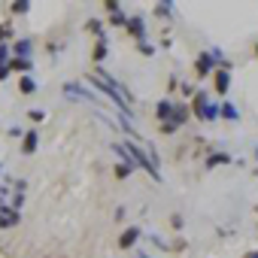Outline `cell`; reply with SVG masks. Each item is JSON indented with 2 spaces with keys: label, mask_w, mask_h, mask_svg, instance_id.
<instances>
[{
  "label": "cell",
  "mask_w": 258,
  "mask_h": 258,
  "mask_svg": "<svg viewBox=\"0 0 258 258\" xmlns=\"http://www.w3.org/2000/svg\"><path fill=\"white\" fill-rule=\"evenodd\" d=\"M173 109H176V106H173V103H170V100H158V106H155V115H158V118H161V124H164V121H170V118H173Z\"/></svg>",
  "instance_id": "cell-8"
},
{
  "label": "cell",
  "mask_w": 258,
  "mask_h": 258,
  "mask_svg": "<svg viewBox=\"0 0 258 258\" xmlns=\"http://www.w3.org/2000/svg\"><path fill=\"white\" fill-rule=\"evenodd\" d=\"M106 10L112 13V16H109V25H118V28H121V25H127V22H131V16H124L118 4H106Z\"/></svg>",
  "instance_id": "cell-5"
},
{
  "label": "cell",
  "mask_w": 258,
  "mask_h": 258,
  "mask_svg": "<svg viewBox=\"0 0 258 258\" xmlns=\"http://www.w3.org/2000/svg\"><path fill=\"white\" fill-rule=\"evenodd\" d=\"M195 73H198V76H210V73H216V70H213V55H210V52L198 55V61H195Z\"/></svg>",
  "instance_id": "cell-4"
},
{
  "label": "cell",
  "mask_w": 258,
  "mask_h": 258,
  "mask_svg": "<svg viewBox=\"0 0 258 258\" xmlns=\"http://www.w3.org/2000/svg\"><path fill=\"white\" fill-rule=\"evenodd\" d=\"M85 28H88V31H94V34H97V31H100V22H97V19H91V22H88V25H85Z\"/></svg>",
  "instance_id": "cell-19"
},
{
  "label": "cell",
  "mask_w": 258,
  "mask_h": 258,
  "mask_svg": "<svg viewBox=\"0 0 258 258\" xmlns=\"http://www.w3.org/2000/svg\"><path fill=\"white\" fill-rule=\"evenodd\" d=\"M191 112H195L198 118H204V121H216V118L222 115V106L210 103V94L201 88V91L195 94V100H191Z\"/></svg>",
  "instance_id": "cell-1"
},
{
  "label": "cell",
  "mask_w": 258,
  "mask_h": 258,
  "mask_svg": "<svg viewBox=\"0 0 258 258\" xmlns=\"http://www.w3.org/2000/svg\"><path fill=\"white\" fill-rule=\"evenodd\" d=\"M31 118L40 121V118H46V112H43V109H31Z\"/></svg>",
  "instance_id": "cell-20"
},
{
  "label": "cell",
  "mask_w": 258,
  "mask_h": 258,
  "mask_svg": "<svg viewBox=\"0 0 258 258\" xmlns=\"http://www.w3.org/2000/svg\"><path fill=\"white\" fill-rule=\"evenodd\" d=\"M34 64H31V58H13L10 61V70H22V73H28Z\"/></svg>",
  "instance_id": "cell-10"
},
{
  "label": "cell",
  "mask_w": 258,
  "mask_h": 258,
  "mask_svg": "<svg viewBox=\"0 0 258 258\" xmlns=\"http://www.w3.org/2000/svg\"><path fill=\"white\" fill-rule=\"evenodd\" d=\"M255 52H258V46H255Z\"/></svg>",
  "instance_id": "cell-24"
},
{
  "label": "cell",
  "mask_w": 258,
  "mask_h": 258,
  "mask_svg": "<svg viewBox=\"0 0 258 258\" xmlns=\"http://www.w3.org/2000/svg\"><path fill=\"white\" fill-rule=\"evenodd\" d=\"M22 222V216H19V210L16 207H0V228H13V225H19Z\"/></svg>",
  "instance_id": "cell-2"
},
{
  "label": "cell",
  "mask_w": 258,
  "mask_h": 258,
  "mask_svg": "<svg viewBox=\"0 0 258 258\" xmlns=\"http://www.w3.org/2000/svg\"><path fill=\"white\" fill-rule=\"evenodd\" d=\"M31 10V4H25V0H22V4H13V13H28Z\"/></svg>",
  "instance_id": "cell-17"
},
{
  "label": "cell",
  "mask_w": 258,
  "mask_h": 258,
  "mask_svg": "<svg viewBox=\"0 0 258 258\" xmlns=\"http://www.w3.org/2000/svg\"><path fill=\"white\" fill-rule=\"evenodd\" d=\"M222 115H225V118H231V121H237V118H240V112H237V106H234V103H225V106H222Z\"/></svg>",
  "instance_id": "cell-15"
},
{
  "label": "cell",
  "mask_w": 258,
  "mask_h": 258,
  "mask_svg": "<svg viewBox=\"0 0 258 258\" xmlns=\"http://www.w3.org/2000/svg\"><path fill=\"white\" fill-rule=\"evenodd\" d=\"M219 164H231V155H225V152H216V155H210L207 167H219Z\"/></svg>",
  "instance_id": "cell-13"
},
{
  "label": "cell",
  "mask_w": 258,
  "mask_h": 258,
  "mask_svg": "<svg viewBox=\"0 0 258 258\" xmlns=\"http://www.w3.org/2000/svg\"><path fill=\"white\" fill-rule=\"evenodd\" d=\"M37 143H40V134H37V131H31V134H25V143H22V152H25V155H31V152L37 149Z\"/></svg>",
  "instance_id": "cell-9"
},
{
  "label": "cell",
  "mask_w": 258,
  "mask_h": 258,
  "mask_svg": "<svg viewBox=\"0 0 258 258\" xmlns=\"http://www.w3.org/2000/svg\"><path fill=\"white\" fill-rule=\"evenodd\" d=\"M170 10H173V4H158V7H155V13H158L161 19H170Z\"/></svg>",
  "instance_id": "cell-16"
},
{
  "label": "cell",
  "mask_w": 258,
  "mask_h": 258,
  "mask_svg": "<svg viewBox=\"0 0 258 258\" xmlns=\"http://www.w3.org/2000/svg\"><path fill=\"white\" fill-rule=\"evenodd\" d=\"M213 85H216V91H219V94H228V88H231V70L219 67V70L213 73Z\"/></svg>",
  "instance_id": "cell-3"
},
{
  "label": "cell",
  "mask_w": 258,
  "mask_h": 258,
  "mask_svg": "<svg viewBox=\"0 0 258 258\" xmlns=\"http://www.w3.org/2000/svg\"><path fill=\"white\" fill-rule=\"evenodd\" d=\"M31 55V40H19L16 43V58H28Z\"/></svg>",
  "instance_id": "cell-14"
},
{
  "label": "cell",
  "mask_w": 258,
  "mask_h": 258,
  "mask_svg": "<svg viewBox=\"0 0 258 258\" xmlns=\"http://www.w3.org/2000/svg\"><path fill=\"white\" fill-rule=\"evenodd\" d=\"M127 31L134 34V40H140V43H143V37H146V25H143V19H140V16H131V22H127Z\"/></svg>",
  "instance_id": "cell-7"
},
{
  "label": "cell",
  "mask_w": 258,
  "mask_h": 258,
  "mask_svg": "<svg viewBox=\"0 0 258 258\" xmlns=\"http://www.w3.org/2000/svg\"><path fill=\"white\" fill-rule=\"evenodd\" d=\"M246 258H258V252H246Z\"/></svg>",
  "instance_id": "cell-22"
},
{
  "label": "cell",
  "mask_w": 258,
  "mask_h": 258,
  "mask_svg": "<svg viewBox=\"0 0 258 258\" xmlns=\"http://www.w3.org/2000/svg\"><path fill=\"white\" fill-rule=\"evenodd\" d=\"M19 91H22V94H34V91H37V82H34L31 76H22V79H19Z\"/></svg>",
  "instance_id": "cell-11"
},
{
  "label": "cell",
  "mask_w": 258,
  "mask_h": 258,
  "mask_svg": "<svg viewBox=\"0 0 258 258\" xmlns=\"http://www.w3.org/2000/svg\"><path fill=\"white\" fill-rule=\"evenodd\" d=\"M103 58H106V40L97 37V46H94V64H100Z\"/></svg>",
  "instance_id": "cell-12"
},
{
  "label": "cell",
  "mask_w": 258,
  "mask_h": 258,
  "mask_svg": "<svg viewBox=\"0 0 258 258\" xmlns=\"http://www.w3.org/2000/svg\"><path fill=\"white\" fill-rule=\"evenodd\" d=\"M137 258H149V255H137Z\"/></svg>",
  "instance_id": "cell-23"
},
{
  "label": "cell",
  "mask_w": 258,
  "mask_h": 258,
  "mask_svg": "<svg viewBox=\"0 0 258 258\" xmlns=\"http://www.w3.org/2000/svg\"><path fill=\"white\" fill-rule=\"evenodd\" d=\"M140 52H143V55H152V52H155V49H152V46H149V43H140Z\"/></svg>",
  "instance_id": "cell-21"
},
{
  "label": "cell",
  "mask_w": 258,
  "mask_h": 258,
  "mask_svg": "<svg viewBox=\"0 0 258 258\" xmlns=\"http://www.w3.org/2000/svg\"><path fill=\"white\" fill-rule=\"evenodd\" d=\"M137 240H140V228H127V231L118 237V249H131Z\"/></svg>",
  "instance_id": "cell-6"
},
{
  "label": "cell",
  "mask_w": 258,
  "mask_h": 258,
  "mask_svg": "<svg viewBox=\"0 0 258 258\" xmlns=\"http://www.w3.org/2000/svg\"><path fill=\"white\" fill-rule=\"evenodd\" d=\"M115 173H118V176H127V173H131V164H118Z\"/></svg>",
  "instance_id": "cell-18"
}]
</instances>
